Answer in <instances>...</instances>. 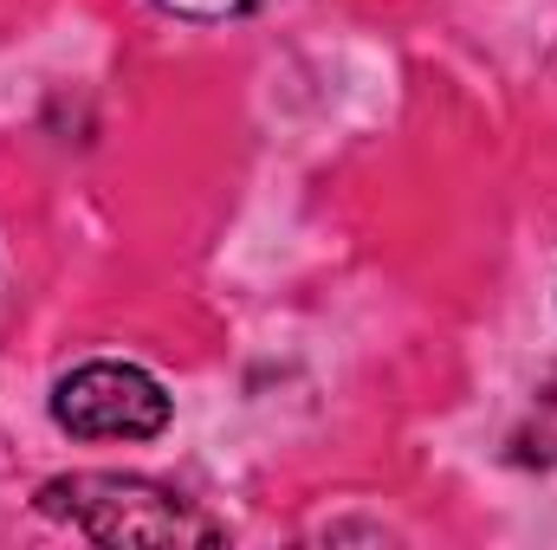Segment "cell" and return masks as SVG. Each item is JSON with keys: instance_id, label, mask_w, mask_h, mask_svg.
<instances>
[{"instance_id": "1", "label": "cell", "mask_w": 557, "mask_h": 550, "mask_svg": "<svg viewBox=\"0 0 557 550\" xmlns=\"http://www.w3.org/2000/svg\"><path fill=\"white\" fill-rule=\"evenodd\" d=\"M39 512L91 545H221V518L137 473H65L39 486Z\"/></svg>"}, {"instance_id": "2", "label": "cell", "mask_w": 557, "mask_h": 550, "mask_svg": "<svg viewBox=\"0 0 557 550\" xmlns=\"http://www.w3.org/2000/svg\"><path fill=\"white\" fill-rule=\"evenodd\" d=\"M52 421L72 440H156L169 427V396L137 363H78L52 389Z\"/></svg>"}, {"instance_id": "3", "label": "cell", "mask_w": 557, "mask_h": 550, "mask_svg": "<svg viewBox=\"0 0 557 550\" xmlns=\"http://www.w3.org/2000/svg\"><path fill=\"white\" fill-rule=\"evenodd\" d=\"M162 13H175V20H240V13H253L260 0H156Z\"/></svg>"}]
</instances>
